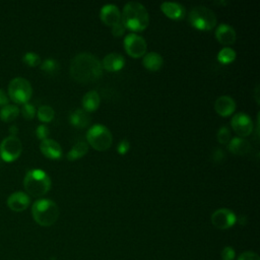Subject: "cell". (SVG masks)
Here are the masks:
<instances>
[{
	"instance_id": "23",
	"label": "cell",
	"mask_w": 260,
	"mask_h": 260,
	"mask_svg": "<svg viewBox=\"0 0 260 260\" xmlns=\"http://www.w3.org/2000/svg\"><path fill=\"white\" fill-rule=\"evenodd\" d=\"M88 151V144L85 141H77L67 153V159L75 160L86 154Z\"/></svg>"
},
{
	"instance_id": "32",
	"label": "cell",
	"mask_w": 260,
	"mask_h": 260,
	"mask_svg": "<svg viewBox=\"0 0 260 260\" xmlns=\"http://www.w3.org/2000/svg\"><path fill=\"white\" fill-rule=\"evenodd\" d=\"M235 250L228 246V247H224L221 251V259L222 260H235Z\"/></svg>"
},
{
	"instance_id": "30",
	"label": "cell",
	"mask_w": 260,
	"mask_h": 260,
	"mask_svg": "<svg viewBox=\"0 0 260 260\" xmlns=\"http://www.w3.org/2000/svg\"><path fill=\"white\" fill-rule=\"evenodd\" d=\"M21 115L23 116V118L30 120L35 117L36 115V108L34 107V105L29 104V103H25L23 104V106L21 107Z\"/></svg>"
},
{
	"instance_id": "22",
	"label": "cell",
	"mask_w": 260,
	"mask_h": 260,
	"mask_svg": "<svg viewBox=\"0 0 260 260\" xmlns=\"http://www.w3.org/2000/svg\"><path fill=\"white\" fill-rule=\"evenodd\" d=\"M100 102H101V98H100V94L98 93V91L89 90L82 98L83 110L86 111L87 113L93 112L99 108Z\"/></svg>"
},
{
	"instance_id": "31",
	"label": "cell",
	"mask_w": 260,
	"mask_h": 260,
	"mask_svg": "<svg viewBox=\"0 0 260 260\" xmlns=\"http://www.w3.org/2000/svg\"><path fill=\"white\" fill-rule=\"evenodd\" d=\"M49 128L46 126V125H39L37 127V130H36V134L38 136L39 139L41 140H44V139H47L48 136H49Z\"/></svg>"
},
{
	"instance_id": "35",
	"label": "cell",
	"mask_w": 260,
	"mask_h": 260,
	"mask_svg": "<svg viewBox=\"0 0 260 260\" xmlns=\"http://www.w3.org/2000/svg\"><path fill=\"white\" fill-rule=\"evenodd\" d=\"M238 260H260V259H259V256H258L256 253L247 251V252L242 253V254L239 256Z\"/></svg>"
},
{
	"instance_id": "28",
	"label": "cell",
	"mask_w": 260,
	"mask_h": 260,
	"mask_svg": "<svg viewBox=\"0 0 260 260\" xmlns=\"http://www.w3.org/2000/svg\"><path fill=\"white\" fill-rule=\"evenodd\" d=\"M58 68H59L58 62L51 58L46 59L41 63V69L47 73H54L58 70Z\"/></svg>"
},
{
	"instance_id": "33",
	"label": "cell",
	"mask_w": 260,
	"mask_h": 260,
	"mask_svg": "<svg viewBox=\"0 0 260 260\" xmlns=\"http://www.w3.org/2000/svg\"><path fill=\"white\" fill-rule=\"evenodd\" d=\"M126 29H127V28L125 27L124 23L122 22V20H120L117 24H115L114 26H112V34H113V36H115V37H121L122 35H124V32H125Z\"/></svg>"
},
{
	"instance_id": "27",
	"label": "cell",
	"mask_w": 260,
	"mask_h": 260,
	"mask_svg": "<svg viewBox=\"0 0 260 260\" xmlns=\"http://www.w3.org/2000/svg\"><path fill=\"white\" fill-rule=\"evenodd\" d=\"M22 62L25 63L27 66L36 67L41 64V57L34 52H27L22 57Z\"/></svg>"
},
{
	"instance_id": "34",
	"label": "cell",
	"mask_w": 260,
	"mask_h": 260,
	"mask_svg": "<svg viewBox=\"0 0 260 260\" xmlns=\"http://www.w3.org/2000/svg\"><path fill=\"white\" fill-rule=\"evenodd\" d=\"M129 148H130V143H129V141H128L127 139H123V140H121V141L119 142V144H118V146H117V151H118L121 155H124V154H126V153L128 152Z\"/></svg>"
},
{
	"instance_id": "16",
	"label": "cell",
	"mask_w": 260,
	"mask_h": 260,
	"mask_svg": "<svg viewBox=\"0 0 260 260\" xmlns=\"http://www.w3.org/2000/svg\"><path fill=\"white\" fill-rule=\"evenodd\" d=\"M101 63L103 69H106L107 71L111 72H116L124 67L125 59L119 53H110L104 57Z\"/></svg>"
},
{
	"instance_id": "9",
	"label": "cell",
	"mask_w": 260,
	"mask_h": 260,
	"mask_svg": "<svg viewBox=\"0 0 260 260\" xmlns=\"http://www.w3.org/2000/svg\"><path fill=\"white\" fill-rule=\"evenodd\" d=\"M124 48L127 54L133 58H139L145 55L147 44L141 36L130 32L124 39Z\"/></svg>"
},
{
	"instance_id": "21",
	"label": "cell",
	"mask_w": 260,
	"mask_h": 260,
	"mask_svg": "<svg viewBox=\"0 0 260 260\" xmlns=\"http://www.w3.org/2000/svg\"><path fill=\"white\" fill-rule=\"evenodd\" d=\"M162 57L156 52H149L143 56L142 64L146 69L150 71L158 70L162 66Z\"/></svg>"
},
{
	"instance_id": "24",
	"label": "cell",
	"mask_w": 260,
	"mask_h": 260,
	"mask_svg": "<svg viewBox=\"0 0 260 260\" xmlns=\"http://www.w3.org/2000/svg\"><path fill=\"white\" fill-rule=\"evenodd\" d=\"M19 115V108L15 105H6L0 110V119L3 122H11Z\"/></svg>"
},
{
	"instance_id": "8",
	"label": "cell",
	"mask_w": 260,
	"mask_h": 260,
	"mask_svg": "<svg viewBox=\"0 0 260 260\" xmlns=\"http://www.w3.org/2000/svg\"><path fill=\"white\" fill-rule=\"evenodd\" d=\"M22 144L16 136L9 135L0 144V155L5 161L15 160L21 153Z\"/></svg>"
},
{
	"instance_id": "19",
	"label": "cell",
	"mask_w": 260,
	"mask_h": 260,
	"mask_svg": "<svg viewBox=\"0 0 260 260\" xmlns=\"http://www.w3.org/2000/svg\"><path fill=\"white\" fill-rule=\"evenodd\" d=\"M229 150L237 155H244L247 154L250 149L251 145L249 141L243 137H234L229 141Z\"/></svg>"
},
{
	"instance_id": "20",
	"label": "cell",
	"mask_w": 260,
	"mask_h": 260,
	"mask_svg": "<svg viewBox=\"0 0 260 260\" xmlns=\"http://www.w3.org/2000/svg\"><path fill=\"white\" fill-rule=\"evenodd\" d=\"M69 121H70V124L73 125L74 127L82 129L88 126L90 122V117L88 113L83 109H76L70 114Z\"/></svg>"
},
{
	"instance_id": "7",
	"label": "cell",
	"mask_w": 260,
	"mask_h": 260,
	"mask_svg": "<svg viewBox=\"0 0 260 260\" xmlns=\"http://www.w3.org/2000/svg\"><path fill=\"white\" fill-rule=\"evenodd\" d=\"M32 93V87L29 81L23 77L13 78L8 85L9 98L16 104H25Z\"/></svg>"
},
{
	"instance_id": "29",
	"label": "cell",
	"mask_w": 260,
	"mask_h": 260,
	"mask_svg": "<svg viewBox=\"0 0 260 260\" xmlns=\"http://www.w3.org/2000/svg\"><path fill=\"white\" fill-rule=\"evenodd\" d=\"M216 138L217 141L221 144H225L231 140V132L230 129L226 126H222L218 129L216 133Z\"/></svg>"
},
{
	"instance_id": "37",
	"label": "cell",
	"mask_w": 260,
	"mask_h": 260,
	"mask_svg": "<svg viewBox=\"0 0 260 260\" xmlns=\"http://www.w3.org/2000/svg\"><path fill=\"white\" fill-rule=\"evenodd\" d=\"M8 101H9V99H8L7 94L4 92L3 89L0 88V108H3L4 106L8 105Z\"/></svg>"
},
{
	"instance_id": "26",
	"label": "cell",
	"mask_w": 260,
	"mask_h": 260,
	"mask_svg": "<svg viewBox=\"0 0 260 260\" xmlns=\"http://www.w3.org/2000/svg\"><path fill=\"white\" fill-rule=\"evenodd\" d=\"M236 59V52L229 47L222 48L217 53V60L222 64H228L233 62Z\"/></svg>"
},
{
	"instance_id": "17",
	"label": "cell",
	"mask_w": 260,
	"mask_h": 260,
	"mask_svg": "<svg viewBox=\"0 0 260 260\" xmlns=\"http://www.w3.org/2000/svg\"><path fill=\"white\" fill-rule=\"evenodd\" d=\"M217 41L222 45H232L235 43L237 35L236 30L226 23H220L215 30Z\"/></svg>"
},
{
	"instance_id": "18",
	"label": "cell",
	"mask_w": 260,
	"mask_h": 260,
	"mask_svg": "<svg viewBox=\"0 0 260 260\" xmlns=\"http://www.w3.org/2000/svg\"><path fill=\"white\" fill-rule=\"evenodd\" d=\"M160 9L171 19H182L185 16L186 10L183 5L177 2H164L160 4Z\"/></svg>"
},
{
	"instance_id": "38",
	"label": "cell",
	"mask_w": 260,
	"mask_h": 260,
	"mask_svg": "<svg viewBox=\"0 0 260 260\" xmlns=\"http://www.w3.org/2000/svg\"><path fill=\"white\" fill-rule=\"evenodd\" d=\"M9 132H10V135L11 136H15V134L17 133V127L16 126H11L10 127V130H9Z\"/></svg>"
},
{
	"instance_id": "1",
	"label": "cell",
	"mask_w": 260,
	"mask_h": 260,
	"mask_svg": "<svg viewBox=\"0 0 260 260\" xmlns=\"http://www.w3.org/2000/svg\"><path fill=\"white\" fill-rule=\"evenodd\" d=\"M102 74L101 61L90 53H79L71 60L70 75L77 82H92L98 80Z\"/></svg>"
},
{
	"instance_id": "36",
	"label": "cell",
	"mask_w": 260,
	"mask_h": 260,
	"mask_svg": "<svg viewBox=\"0 0 260 260\" xmlns=\"http://www.w3.org/2000/svg\"><path fill=\"white\" fill-rule=\"evenodd\" d=\"M223 158H224V152L220 148L214 149V151L212 152V159L216 162H220Z\"/></svg>"
},
{
	"instance_id": "3",
	"label": "cell",
	"mask_w": 260,
	"mask_h": 260,
	"mask_svg": "<svg viewBox=\"0 0 260 260\" xmlns=\"http://www.w3.org/2000/svg\"><path fill=\"white\" fill-rule=\"evenodd\" d=\"M23 186L27 194L34 197H41L50 190L51 179L43 170L32 169L25 174Z\"/></svg>"
},
{
	"instance_id": "13",
	"label": "cell",
	"mask_w": 260,
	"mask_h": 260,
	"mask_svg": "<svg viewBox=\"0 0 260 260\" xmlns=\"http://www.w3.org/2000/svg\"><path fill=\"white\" fill-rule=\"evenodd\" d=\"M100 16L102 21L109 25V26H114L121 20V12L118 8V6L114 4H106L102 7Z\"/></svg>"
},
{
	"instance_id": "10",
	"label": "cell",
	"mask_w": 260,
	"mask_h": 260,
	"mask_svg": "<svg viewBox=\"0 0 260 260\" xmlns=\"http://www.w3.org/2000/svg\"><path fill=\"white\" fill-rule=\"evenodd\" d=\"M231 125L239 137L249 136L254 129L252 119L245 113H237L233 116Z\"/></svg>"
},
{
	"instance_id": "6",
	"label": "cell",
	"mask_w": 260,
	"mask_h": 260,
	"mask_svg": "<svg viewBox=\"0 0 260 260\" xmlns=\"http://www.w3.org/2000/svg\"><path fill=\"white\" fill-rule=\"evenodd\" d=\"M86 141L92 148L104 151L111 147L113 136L111 131L102 124L92 125L86 132Z\"/></svg>"
},
{
	"instance_id": "12",
	"label": "cell",
	"mask_w": 260,
	"mask_h": 260,
	"mask_svg": "<svg viewBox=\"0 0 260 260\" xmlns=\"http://www.w3.org/2000/svg\"><path fill=\"white\" fill-rule=\"evenodd\" d=\"M29 203H30V199L28 195L21 191H17L10 194V196L7 199L8 207L15 212H20L25 210L28 207Z\"/></svg>"
},
{
	"instance_id": "14",
	"label": "cell",
	"mask_w": 260,
	"mask_h": 260,
	"mask_svg": "<svg viewBox=\"0 0 260 260\" xmlns=\"http://www.w3.org/2000/svg\"><path fill=\"white\" fill-rule=\"evenodd\" d=\"M40 149L46 157L51 159H58L62 156V148L60 144L57 141L50 138L41 141Z\"/></svg>"
},
{
	"instance_id": "15",
	"label": "cell",
	"mask_w": 260,
	"mask_h": 260,
	"mask_svg": "<svg viewBox=\"0 0 260 260\" xmlns=\"http://www.w3.org/2000/svg\"><path fill=\"white\" fill-rule=\"evenodd\" d=\"M216 113L222 117L232 115L236 110V102L230 95H221L216 99L214 103Z\"/></svg>"
},
{
	"instance_id": "2",
	"label": "cell",
	"mask_w": 260,
	"mask_h": 260,
	"mask_svg": "<svg viewBox=\"0 0 260 260\" xmlns=\"http://www.w3.org/2000/svg\"><path fill=\"white\" fill-rule=\"evenodd\" d=\"M121 20L125 27L132 31H141L149 23V15L146 8L137 1H129L123 8Z\"/></svg>"
},
{
	"instance_id": "25",
	"label": "cell",
	"mask_w": 260,
	"mask_h": 260,
	"mask_svg": "<svg viewBox=\"0 0 260 260\" xmlns=\"http://www.w3.org/2000/svg\"><path fill=\"white\" fill-rule=\"evenodd\" d=\"M37 115H38V118L42 121V122H45V123H49L51 122L54 117H55V112L53 110L52 107L50 106H47V105H44V106H41L38 111H37Z\"/></svg>"
},
{
	"instance_id": "4",
	"label": "cell",
	"mask_w": 260,
	"mask_h": 260,
	"mask_svg": "<svg viewBox=\"0 0 260 260\" xmlns=\"http://www.w3.org/2000/svg\"><path fill=\"white\" fill-rule=\"evenodd\" d=\"M31 214L37 223L42 226H50L57 221L59 208L51 199H39L32 204Z\"/></svg>"
},
{
	"instance_id": "5",
	"label": "cell",
	"mask_w": 260,
	"mask_h": 260,
	"mask_svg": "<svg viewBox=\"0 0 260 260\" xmlns=\"http://www.w3.org/2000/svg\"><path fill=\"white\" fill-rule=\"evenodd\" d=\"M189 23L201 30H210L216 24L215 13L206 6H195L188 13Z\"/></svg>"
},
{
	"instance_id": "11",
	"label": "cell",
	"mask_w": 260,
	"mask_h": 260,
	"mask_svg": "<svg viewBox=\"0 0 260 260\" xmlns=\"http://www.w3.org/2000/svg\"><path fill=\"white\" fill-rule=\"evenodd\" d=\"M236 221V214L228 208H219L211 214V223L219 230L230 229L235 224Z\"/></svg>"
}]
</instances>
